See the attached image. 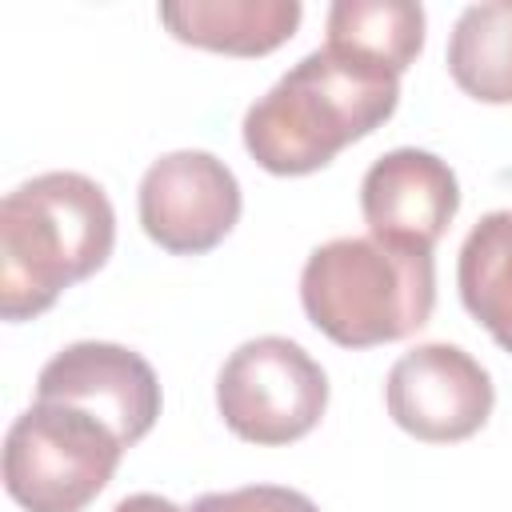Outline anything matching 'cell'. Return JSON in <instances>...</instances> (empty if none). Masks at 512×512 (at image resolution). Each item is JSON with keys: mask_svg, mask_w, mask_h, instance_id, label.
I'll return each instance as SVG.
<instances>
[{"mask_svg": "<svg viewBox=\"0 0 512 512\" xmlns=\"http://www.w3.org/2000/svg\"><path fill=\"white\" fill-rule=\"evenodd\" d=\"M116 244L108 192L84 172H40L0 204V316L20 324L88 280Z\"/></svg>", "mask_w": 512, "mask_h": 512, "instance_id": "obj_1", "label": "cell"}, {"mask_svg": "<svg viewBox=\"0 0 512 512\" xmlns=\"http://www.w3.org/2000/svg\"><path fill=\"white\" fill-rule=\"evenodd\" d=\"M396 104V76L316 48L244 112V148L272 176H308L376 132Z\"/></svg>", "mask_w": 512, "mask_h": 512, "instance_id": "obj_2", "label": "cell"}, {"mask_svg": "<svg viewBox=\"0 0 512 512\" xmlns=\"http://www.w3.org/2000/svg\"><path fill=\"white\" fill-rule=\"evenodd\" d=\"M300 304L340 348H376L412 336L436 308L432 252L388 248L372 236H336L304 260Z\"/></svg>", "mask_w": 512, "mask_h": 512, "instance_id": "obj_3", "label": "cell"}, {"mask_svg": "<svg viewBox=\"0 0 512 512\" xmlns=\"http://www.w3.org/2000/svg\"><path fill=\"white\" fill-rule=\"evenodd\" d=\"M120 436L64 400H32L4 436V488L24 512H84L116 476Z\"/></svg>", "mask_w": 512, "mask_h": 512, "instance_id": "obj_4", "label": "cell"}, {"mask_svg": "<svg viewBox=\"0 0 512 512\" xmlns=\"http://www.w3.org/2000/svg\"><path fill=\"white\" fill-rule=\"evenodd\" d=\"M216 408L232 436L248 444H292L328 408L324 368L288 336L244 340L216 376Z\"/></svg>", "mask_w": 512, "mask_h": 512, "instance_id": "obj_5", "label": "cell"}, {"mask_svg": "<svg viewBox=\"0 0 512 512\" xmlns=\"http://www.w3.org/2000/svg\"><path fill=\"white\" fill-rule=\"evenodd\" d=\"M384 404L396 428L424 444H456L476 436L496 404L488 368L456 344H416L384 380Z\"/></svg>", "mask_w": 512, "mask_h": 512, "instance_id": "obj_6", "label": "cell"}, {"mask_svg": "<svg viewBox=\"0 0 512 512\" xmlns=\"http://www.w3.org/2000/svg\"><path fill=\"white\" fill-rule=\"evenodd\" d=\"M240 204L236 172L200 148H180L152 160L136 192L148 240L176 256L212 252L236 228Z\"/></svg>", "mask_w": 512, "mask_h": 512, "instance_id": "obj_7", "label": "cell"}, {"mask_svg": "<svg viewBox=\"0 0 512 512\" xmlns=\"http://www.w3.org/2000/svg\"><path fill=\"white\" fill-rule=\"evenodd\" d=\"M36 400L76 404L104 420L124 448H132L160 416V380L152 364L124 344L76 340L40 368Z\"/></svg>", "mask_w": 512, "mask_h": 512, "instance_id": "obj_8", "label": "cell"}, {"mask_svg": "<svg viewBox=\"0 0 512 512\" xmlns=\"http://www.w3.org/2000/svg\"><path fill=\"white\" fill-rule=\"evenodd\" d=\"M460 208L456 172L424 148H392L360 180V212L372 240L432 252Z\"/></svg>", "mask_w": 512, "mask_h": 512, "instance_id": "obj_9", "label": "cell"}, {"mask_svg": "<svg viewBox=\"0 0 512 512\" xmlns=\"http://www.w3.org/2000/svg\"><path fill=\"white\" fill-rule=\"evenodd\" d=\"M300 0H168L160 24L192 48L224 56H268L300 28Z\"/></svg>", "mask_w": 512, "mask_h": 512, "instance_id": "obj_10", "label": "cell"}, {"mask_svg": "<svg viewBox=\"0 0 512 512\" xmlns=\"http://www.w3.org/2000/svg\"><path fill=\"white\" fill-rule=\"evenodd\" d=\"M324 48L400 80L424 48V8L412 0H336Z\"/></svg>", "mask_w": 512, "mask_h": 512, "instance_id": "obj_11", "label": "cell"}, {"mask_svg": "<svg viewBox=\"0 0 512 512\" xmlns=\"http://www.w3.org/2000/svg\"><path fill=\"white\" fill-rule=\"evenodd\" d=\"M460 300L512 356V208L488 212L460 244L456 260Z\"/></svg>", "mask_w": 512, "mask_h": 512, "instance_id": "obj_12", "label": "cell"}, {"mask_svg": "<svg viewBox=\"0 0 512 512\" xmlns=\"http://www.w3.org/2000/svg\"><path fill=\"white\" fill-rule=\"evenodd\" d=\"M448 72L480 104H512V4H472L448 36Z\"/></svg>", "mask_w": 512, "mask_h": 512, "instance_id": "obj_13", "label": "cell"}, {"mask_svg": "<svg viewBox=\"0 0 512 512\" xmlns=\"http://www.w3.org/2000/svg\"><path fill=\"white\" fill-rule=\"evenodd\" d=\"M188 512H320L304 492L284 484H244L228 492H204Z\"/></svg>", "mask_w": 512, "mask_h": 512, "instance_id": "obj_14", "label": "cell"}, {"mask_svg": "<svg viewBox=\"0 0 512 512\" xmlns=\"http://www.w3.org/2000/svg\"><path fill=\"white\" fill-rule=\"evenodd\" d=\"M112 512H188V508H176L168 496H156V492H136V496H124Z\"/></svg>", "mask_w": 512, "mask_h": 512, "instance_id": "obj_15", "label": "cell"}]
</instances>
